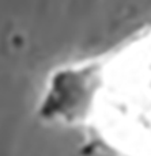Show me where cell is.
Masks as SVG:
<instances>
[{"label": "cell", "mask_w": 151, "mask_h": 156, "mask_svg": "<svg viewBox=\"0 0 151 156\" xmlns=\"http://www.w3.org/2000/svg\"><path fill=\"white\" fill-rule=\"evenodd\" d=\"M128 68H131L128 97L134 99L128 105L134 110L129 113V117L134 118L131 128L138 129L134 139L140 140V149L146 152V156H151V37L135 49Z\"/></svg>", "instance_id": "cell-1"}]
</instances>
